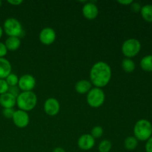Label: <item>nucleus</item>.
<instances>
[{
  "mask_svg": "<svg viewBox=\"0 0 152 152\" xmlns=\"http://www.w3.org/2000/svg\"><path fill=\"white\" fill-rule=\"evenodd\" d=\"M4 45H5L7 50L15 51V50H18V49L19 48V47H20V39L18 38V37H7V39L5 40V42H4Z\"/></svg>",
  "mask_w": 152,
  "mask_h": 152,
  "instance_id": "nucleus-16",
  "label": "nucleus"
},
{
  "mask_svg": "<svg viewBox=\"0 0 152 152\" xmlns=\"http://www.w3.org/2000/svg\"><path fill=\"white\" fill-rule=\"evenodd\" d=\"M3 31H4L8 37H13L20 39L25 35L22 24L15 18H8L3 24Z\"/></svg>",
  "mask_w": 152,
  "mask_h": 152,
  "instance_id": "nucleus-4",
  "label": "nucleus"
},
{
  "mask_svg": "<svg viewBox=\"0 0 152 152\" xmlns=\"http://www.w3.org/2000/svg\"><path fill=\"white\" fill-rule=\"evenodd\" d=\"M7 49L4 43L0 42V58H4L7 55Z\"/></svg>",
  "mask_w": 152,
  "mask_h": 152,
  "instance_id": "nucleus-27",
  "label": "nucleus"
},
{
  "mask_svg": "<svg viewBox=\"0 0 152 152\" xmlns=\"http://www.w3.org/2000/svg\"><path fill=\"white\" fill-rule=\"evenodd\" d=\"M112 148L111 142L108 140H103L101 141L98 146V150L99 152H109Z\"/></svg>",
  "mask_w": 152,
  "mask_h": 152,
  "instance_id": "nucleus-21",
  "label": "nucleus"
},
{
  "mask_svg": "<svg viewBox=\"0 0 152 152\" xmlns=\"http://www.w3.org/2000/svg\"><path fill=\"white\" fill-rule=\"evenodd\" d=\"M12 66L10 62L5 58H0V80H5L11 74Z\"/></svg>",
  "mask_w": 152,
  "mask_h": 152,
  "instance_id": "nucleus-14",
  "label": "nucleus"
},
{
  "mask_svg": "<svg viewBox=\"0 0 152 152\" xmlns=\"http://www.w3.org/2000/svg\"><path fill=\"white\" fill-rule=\"evenodd\" d=\"M8 93H10V94H12L13 96H14L15 97H17L20 94V89L19 88V87L17 86H12V87H9L8 89Z\"/></svg>",
  "mask_w": 152,
  "mask_h": 152,
  "instance_id": "nucleus-26",
  "label": "nucleus"
},
{
  "mask_svg": "<svg viewBox=\"0 0 152 152\" xmlns=\"http://www.w3.org/2000/svg\"><path fill=\"white\" fill-rule=\"evenodd\" d=\"M145 151L146 152H152V136L147 140L145 145Z\"/></svg>",
  "mask_w": 152,
  "mask_h": 152,
  "instance_id": "nucleus-29",
  "label": "nucleus"
},
{
  "mask_svg": "<svg viewBox=\"0 0 152 152\" xmlns=\"http://www.w3.org/2000/svg\"><path fill=\"white\" fill-rule=\"evenodd\" d=\"M103 134V129L101 126H95L92 129L91 132V135L93 137L94 139H97V138L101 137Z\"/></svg>",
  "mask_w": 152,
  "mask_h": 152,
  "instance_id": "nucleus-23",
  "label": "nucleus"
},
{
  "mask_svg": "<svg viewBox=\"0 0 152 152\" xmlns=\"http://www.w3.org/2000/svg\"><path fill=\"white\" fill-rule=\"evenodd\" d=\"M83 14L86 19L88 20H93L97 17L99 14V9L94 3L86 2L83 5Z\"/></svg>",
  "mask_w": 152,
  "mask_h": 152,
  "instance_id": "nucleus-12",
  "label": "nucleus"
},
{
  "mask_svg": "<svg viewBox=\"0 0 152 152\" xmlns=\"http://www.w3.org/2000/svg\"><path fill=\"white\" fill-rule=\"evenodd\" d=\"M5 81L7 82V85L9 87H12V86H17L18 83H19V77L17 75L15 74H10L6 77Z\"/></svg>",
  "mask_w": 152,
  "mask_h": 152,
  "instance_id": "nucleus-22",
  "label": "nucleus"
},
{
  "mask_svg": "<svg viewBox=\"0 0 152 152\" xmlns=\"http://www.w3.org/2000/svg\"><path fill=\"white\" fill-rule=\"evenodd\" d=\"M12 120L16 127L19 129H24L29 124L30 117L28 112L19 109L17 111H15Z\"/></svg>",
  "mask_w": 152,
  "mask_h": 152,
  "instance_id": "nucleus-8",
  "label": "nucleus"
},
{
  "mask_svg": "<svg viewBox=\"0 0 152 152\" xmlns=\"http://www.w3.org/2000/svg\"><path fill=\"white\" fill-rule=\"evenodd\" d=\"M7 3L13 6H19V4L23 3V1H22V0H8Z\"/></svg>",
  "mask_w": 152,
  "mask_h": 152,
  "instance_id": "nucleus-30",
  "label": "nucleus"
},
{
  "mask_svg": "<svg viewBox=\"0 0 152 152\" xmlns=\"http://www.w3.org/2000/svg\"><path fill=\"white\" fill-rule=\"evenodd\" d=\"M60 110V104L55 98H48L44 103V111L49 116H56Z\"/></svg>",
  "mask_w": 152,
  "mask_h": 152,
  "instance_id": "nucleus-10",
  "label": "nucleus"
},
{
  "mask_svg": "<svg viewBox=\"0 0 152 152\" xmlns=\"http://www.w3.org/2000/svg\"><path fill=\"white\" fill-rule=\"evenodd\" d=\"M2 34H3V29L1 26H0V39L2 37Z\"/></svg>",
  "mask_w": 152,
  "mask_h": 152,
  "instance_id": "nucleus-33",
  "label": "nucleus"
},
{
  "mask_svg": "<svg viewBox=\"0 0 152 152\" xmlns=\"http://www.w3.org/2000/svg\"><path fill=\"white\" fill-rule=\"evenodd\" d=\"M9 86L5 80H0V95L5 94L8 91Z\"/></svg>",
  "mask_w": 152,
  "mask_h": 152,
  "instance_id": "nucleus-25",
  "label": "nucleus"
},
{
  "mask_svg": "<svg viewBox=\"0 0 152 152\" xmlns=\"http://www.w3.org/2000/svg\"><path fill=\"white\" fill-rule=\"evenodd\" d=\"M37 104V95L33 91H22L16 97V105L19 109L26 112L34 109Z\"/></svg>",
  "mask_w": 152,
  "mask_h": 152,
  "instance_id": "nucleus-2",
  "label": "nucleus"
},
{
  "mask_svg": "<svg viewBox=\"0 0 152 152\" xmlns=\"http://www.w3.org/2000/svg\"><path fill=\"white\" fill-rule=\"evenodd\" d=\"M117 2L123 5H131L134 1L132 0H118Z\"/></svg>",
  "mask_w": 152,
  "mask_h": 152,
  "instance_id": "nucleus-31",
  "label": "nucleus"
},
{
  "mask_svg": "<svg viewBox=\"0 0 152 152\" xmlns=\"http://www.w3.org/2000/svg\"><path fill=\"white\" fill-rule=\"evenodd\" d=\"M35 86L36 80L31 74H24L19 78L18 87L22 91H32Z\"/></svg>",
  "mask_w": 152,
  "mask_h": 152,
  "instance_id": "nucleus-7",
  "label": "nucleus"
},
{
  "mask_svg": "<svg viewBox=\"0 0 152 152\" xmlns=\"http://www.w3.org/2000/svg\"><path fill=\"white\" fill-rule=\"evenodd\" d=\"M140 13L144 20L152 22V4H145L142 6Z\"/></svg>",
  "mask_w": 152,
  "mask_h": 152,
  "instance_id": "nucleus-17",
  "label": "nucleus"
},
{
  "mask_svg": "<svg viewBox=\"0 0 152 152\" xmlns=\"http://www.w3.org/2000/svg\"><path fill=\"white\" fill-rule=\"evenodd\" d=\"M56 32L51 28H43L39 36L40 42L45 45H50L53 44L56 40Z\"/></svg>",
  "mask_w": 152,
  "mask_h": 152,
  "instance_id": "nucleus-9",
  "label": "nucleus"
},
{
  "mask_svg": "<svg viewBox=\"0 0 152 152\" xmlns=\"http://www.w3.org/2000/svg\"><path fill=\"white\" fill-rule=\"evenodd\" d=\"M131 7H132V11L134 12V13H138V12H140L141 8V4L138 2H133L131 4Z\"/></svg>",
  "mask_w": 152,
  "mask_h": 152,
  "instance_id": "nucleus-28",
  "label": "nucleus"
},
{
  "mask_svg": "<svg viewBox=\"0 0 152 152\" xmlns=\"http://www.w3.org/2000/svg\"><path fill=\"white\" fill-rule=\"evenodd\" d=\"M105 94L102 89L99 88H93L87 94V102L92 108H99L104 103Z\"/></svg>",
  "mask_w": 152,
  "mask_h": 152,
  "instance_id": "nucleus-5",
  "label": "nucleus"
},
{
  "mask_svg": "<svg viewBox=\"0 0 152 152\" xmlns=\"http://www.w3.org/2000/svg\"><path fill=\"white\" fill-rule=\"evenodd\" d=\"M14 112L15 110L13 108H3L2 114L6 119H12Z\"/></svg>",
  "mask_w": 152,
  "mask_h": 152,
  "instance_id": "nucleus-24",
  "label": "nucleus"
},
{
  "mask_svg": "<svg viewBox=\"0 0 152 152\" xmlns=\"http://www.w3.org/2000/svg\"><path fill=\"white\" fill-rule=\"evenodd\" d=\"M1 4H2V1H0V7H1Z\"/></svg>",
  "mask_w": 152,
  "mask_h": 152,
  "instance_id": "nucleus-34",
  "label": "nucleus"
},
{
  "mask_svg": "<svg viewBox=\"0 0 152 152\" xmlns=\"http://www.w3.org/2000/svg\"><path fill=\"white\" fill-rule=\"evenodd\" d=\"M140 66L143 71L147 72L152 71V55L144 56L140 61Z\"/></svg>",
  "mask_w": 152,
  "mask_h": 152,
  "instance_id": "nucleus-18",
  "label": "nucleus"
},
{
  "mask_svg": "<svg viewBox=\"0 0 152 152\" xmlns=\"http://www.w3.org/2000/svg\"><path fill=\"white\" fill-rule=\"evenodd\" d=\"M53 152H66V151H65L63 148H61V147H57V148L53 149Z\"/></svg>",
  "mask_w": 152,
  "mask_h": 152,
  "instance_id": "nucleus-32",
  "label": "nucleus"
},
{
  "mask_svg": "<svg viewBox=\"0 0 152 152\" xmlns=\"http://www.w3.org/2000/svg\"><path fill=\"white\" fill-rule=\"evenodd\" d=\"M92 88V84L90 81L82 80L77 82L75 85V90L80 94H86L90 91Z\"/></svg>",
  "mask_w": 152,
  "mask_h": 152,
  "instance_id": "nucleus-15",
  "label": "nucleus"
},
{
  "mask_svg": "<svg viewBox=\"0 0 152 152\" xmlns=\"http://www.w3.org/2000/svg\"><path fill=\"white\" fill-rule=\"evenodd\" d=\"M122 68L126 73H132L135 70V63L132 59L129 58H126L123 60L121 64Z\"/></svg>",
  "mask_w": 152,
  "mask_h": 152,
  "instance_id": "nucleus-19",
  "label": "nucleus"
},
{
  "mask_svg": "<svg viewBox=\"0 0 152 152\" xmlns=\"http://www.w3.org/2000/svg\"><path fill=\"white\" fill-rule=\"evenodd\" d=\"M78 147L83 151H88L95 145V139L89 134H85L80 137L77 141Z\"/></svg>",
  "mask_w": 152,
  "mask_h": 152,
  "instance_id": "nucleus-11",
  "label": "nucleus"
},
{
  "mask_svg": "<svg viewBox=\"0 0 152 152\" xmlns=\"http://www.w3.org/2000/svg\"><path fill=\"white\" fill-rule=\"evenodd\" d=\"M111 75L112 72L109 65L105 62H98L91 68V83L96 88H102L110 83Z\"/></svg>",
  "mask_w": 152,
  "mask_h": 152,
  "instance_id": "nucleus-1",
  "label": "nucleus"
},
{
  "mask_svg": "<svg viewBox=\"0 0 152 152\" xmlns=\"http://www.w3.org/2000/svg\"><path fill=\"white\" fill-rule=\"evenodd\" d=\"M138 140L134 137H128L124 141V147L129 151L134 150L137 147Z\"/></svg>",
  "mask_w": 152,
  "mask_h": 152,
  "instance_id": "nucleus-20",
  "label": "nucleus"
},
{
  "mask_svg": "<svg viewBox=\"0 0 152 152\" xmlns=\"http://www.w3.org/2000/svg\"><path fill=\"white\" fill-rule=\"evenodd\" d=\"M134 134L137 140L147 141L152 136L151 123L145 119L138 120L134 127Z\"/></svg>",
  "mask_w": 152,
  "mask_h": 152,
  "instance_id": "nucleus-3",
  "label": "nucleus"
},
{
  "mask_svg": "<svg viewBox=\"0 0 152 152\" xmlns=\"http://www.w3.org/2000/svg\"><path fill=\"white\" fill-rule=\"evenodd\" d=\"M141 44L137 39H129L123 42L122 45V53L126 58L134 57L140 51Z\"/></svg>",
  "mask_w": 152,
  "mask_h": 152,
  "instance_id": "nucleus-6",
  "label": "nucleus"
},
{
  "mask_svg": "<svg viewBox=\"0 0 152 152\" xmlns=\"http://www.w3.org/2000/svg\"><path fill=\"white\" fill-rule=\"evenodd\" d=\"M16 105V98L10 93L7 92L0 95V105L3 108H13Z\"/></svg>",
  "mask_w": 152,
  "mask_h": 152,
  "instance_id": "nucleus-13",
  "label": "nucleus"
}]
</instances>
